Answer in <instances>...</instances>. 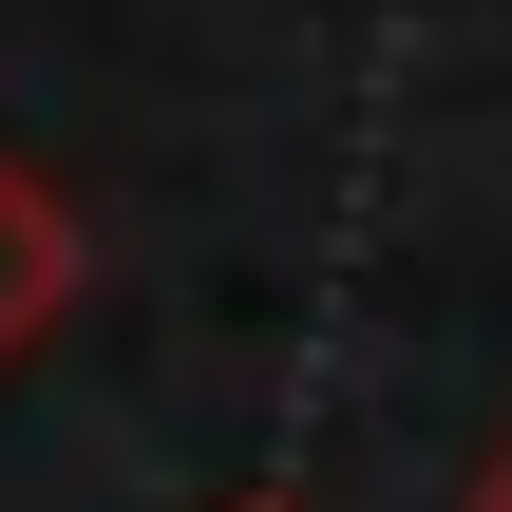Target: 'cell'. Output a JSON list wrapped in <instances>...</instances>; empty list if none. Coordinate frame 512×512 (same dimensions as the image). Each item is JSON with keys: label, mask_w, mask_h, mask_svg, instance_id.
Here are the masks:
<instances>
[{"label": "cell", "mask_w": 512, "mask_h": 512, "mask_svg": "<svg viewBox=\"0 0 512 512\" xmlns=\"http://www.w3.org/2000/svg\"><path fill=\"white\" fill-rule=\"evenodd\" d=\"M475 512H512V456H494V475H475Z\"/></svg>", "instance_id": "obj_2"}, {"label": "cell", "mask_w": 512, "mask_h": 512, "mask_svg": "<svg viewBox=\"0 0 512 512\" xmlns=\"http://www.w3.org/2000/svg\"><path fill=\"white\" fill-rule=\"evenodd\" d=\"M76 266H95V228H76V190L0 152V361H38V342H57V304H76Z\"/></svg>", "instance_id": "obj_1"}]
</instances>
